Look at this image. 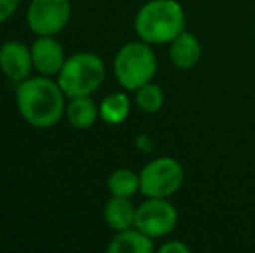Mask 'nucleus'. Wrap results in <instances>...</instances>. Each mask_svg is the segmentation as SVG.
<instances>
[{
	"instance_id": "obj_7",
	"label": "nucleus",
	"mask_w": 255,
	"mask_h": 253,
	"mask_svg": "<svg viewBox=\"0 0 255 253\" xmlns=\"http://www.w3.org/2000/svg\"><path fill=\"white\" fill-rule=\"evenodd\" d=\"M177 220L179 212L168 198H146L135 213V227L153 240L168 236L177 226Z\"/></svg>"
},
{
	"instance_id": "obj_13",
	"label": "nucleus",
	"mask_w": 255,
	"mask_h": 253,
	"mask_svg": "<svg viewBox=\"0 0 255 253\" xmlns=\"http://www.w3.org/2000/svg\"><path fill=\"white\" fill-rule=\"evenodd\" d=\"M68 123L78 130H87L98 122L99 118V106L94 102L91 95H80L71 97L66 104L64 111Z\"/></svg>"
},
{
	"instance_id": "obj_8",
	"label": "nucleus",
	"mask_w": 255,
	"mask_h": 253,
	"mask_svg": "<svg viewBox=\"0 0 255 253\" xmlns=\"http://www.w3.org/2000/svg\"><path fill=\"white\" fill-rule=\"evenodd\" d=\"M0 70L14 82H23L31 77V71L35 70L31 47L19 40L3 42L0 45Z\"/></svg>"
},
{
	"instance_id": "obj_1",
	"label": "nucleus",
	"mask_w": 255,
	"mask_h": 253,
	"mask_svg": "<svg viewBox=\"0 0 255 253\" xmlns=\"http://www.w3.org/2000/svg\"><path fill=\"white\" fill-rule=\"evenodd\" d=\"M16 106L21 118L35 128H51L66 111V95L56 78L37 75L17 82Z\"/></svg>"
},
{
	"instance_id": "obj_3",
	"label": "nucleus",
	"mask_w": 255,
	"mask_h": 253,
	"mask_svg": "<svg viewBox=\"0 0 255 253\" xmlns=\"http://www.w3.org/2000/svg\"><path fill=\"white\" fill-rule=\"evenodd\" d=\"M158 70V59L151 44L141 38L122 45L113 59V73L120 87L135 92L139 87L153 82Z\"/></svg>"
},
{
	"instance_id": "obj_5",
	"label": "nucleus",
	"mask_w": 255,
	"mask_h": 253,
	"mask_svg": "<svg viewBox=\"0 0 255 253\" xmlns=\"http://www.w3.org/2000/svg\"><path fill=\"white\" fill-rule=\"evenodd\" d=\"M139 179L146 198H170L184 184V167L172 156H158L142 167Z\"/></svg>"
},
{
	"instance_id": "obj_10",
	"label": "nucleus",
	"mask_w": 255,
	"mask_h": 253,
	"mask_svg": "<svg viewBox=\"0 0 255 253\" xmlns=\"http://www.w3.org/2000/svg\"><path fill=\"white\" fill-rule=\"evenodd\" d=\"M168 45L170 61L181 70H191L202 59V44L198 37L188 30L181 31Z\"/></svg>"
},
{
	"instance_id": "obj_12",
	"label": "nucleus",
	"mask_w": 255,
	"mask_h": 253,
	"mask_svg": "<svg viewBox=\"0 0 255 253\" xmlns=\"http://www.w3.org/2000/svg\"><path fill=\"white\" fill-rule=\"evenodd\" d=\"M135 213L137 206L132 203L130 198H120V196H111L106 201L103 210L104 222L115 233L128 229L135 226Z\"/></svg>"
},
{
	"instance_id": "obj_11",
	"label": "nucleus",
	"mask_w": 255,
	"mask_h": 253,
	"mask_svg": "<svg viewBox=\"0 0 255 253\" xmlns=\"http://www.w3.org/2000/svg\"><path fill=\"white\" fill-rule=\"evenodd\" d=\"M153 250L154 240L135 226L115 233L106 247L110 253H151Z\"/></svg>"
},
{
	"instance_id": "obj_18",
	"label": "nucleus",
	"mask_w": 255,
	"mask_h": 253,
	"mask_svg": "<svg viewBox=\"0 0 255 253\" xmlns=\"http://www.w3.org/2000/svg\"><path fill=\"white\" fill-rule=\"evenodd\" d=\"M160 253H189L191 248L181 240H172V241H165L161 247H158Z\"/></svg>"
},
{
	"instance_id": "obj_16",
	"label": "nucleus",
	"mask_w": 255,
	"mask_h": 253,
	"mask_svg": "<svg viewBox=\"0 0 255 253\" xmlns=\"http://www.w3.org/2000/svg\"><path fill=\"white\" fill-rule=\"evenodd\" d=\"M165 102V92L163 88L160 87L158 84H149L142 85L135 90V104L141 111L144 113H158L161 108H163Z\"/></svg>"
},
{
	"instance_id": "obj_15",
	"label": "nucleus",
	"mask_w": 255,
	"mask_h": 253,
	"mask_svg": "<svg viewBox=\"0 0 255 253\" xmlns=\"http://www.w3.org/2000/svg\"><path fill=\"white\" fill-rule=\"evenodd\" d=\"M106 187L111 196L132 198L137 192H141V179H139V173H135L134 170L117 169L108 177Z\"/></svg>"
},
{
	"instance_id": "obj_2",
	"label": "nucleus",
	"mask_w": 255,
	"mask_h": 253,
	"mask_svg": "<svg viewBox=\"0 0 255 253\" xmlns=\"http://www.w3.org/2000/svg\"><path fill=\"white\" fill-rule=\"evenodd\" d=\"M134 28L137 37L146 44H170L186 30L184 7L177 0H149L135 14Z\"/></svg>"
},
{
	"instance_id": "obj_6",
	"label": "nucleus",
	"mask_w": 255,
	"mask_h": 253,
	"mask_svg": "<svg viewBox=\"0 0 255 253\" xmlns=\"http://www.w3.org/2000/svg\"><path fill=\"white\" fill-rule=\"evenodd\" d=\"M70 0H31L26 10L28 28L37 37H56L70 23Z\"/></svg>"
},
{
	"instance_id": "obj_9",
	"label": "nucleus",
	"mask_w": 255,
	"mask_h": 253,
	"mask_svg": "<svg viewBox=\"0 0 255 253\" xmlns=\"http://www.w3.org/2000/svg\"><path fill=\"white\" fill-rule=\"evenodd\" d=\"M31 58H33V68L38 75L56 78L61 71L66 54L56 37H37L31 44Z\"/></svg>"
},
{
	"instance_id": "obj_4",
	"label": "nucleus",
	"mask_w": 255,
	"mask_h": 253,
	"mask_svg": "<svg viewBox=\"0 0 255 253\" xmlns=\"http://www.w3.org/2000/svg\"><path fill=\"white\" fill-rule=\"evenodd\" d=\"M106 78L104 61L94 52H75L66 58L56 80L68 99L92 95Z\"/></svg>"
},
{
	"instance_id": "obj_14",
	"label": "nucleus",
	"mask_w": 255,
	"mask_h": 253,
	"mask_svg": "<svg viewBox=\"0 0 255 253\" xmlns=\"http://www.w3.org/2000/svg\"><path fill=\"white\" fill-rule=\"evenodd\" d=\"M130 99L125 92H111L99 104V118L108 125H120L130 115Z\"/></svg>"
},
{
	"instance_id": "obj_17",
	"label": "nucleus",
	"mask_w": 255,
	"mask_h": 253,
	"mask_svg": "<svg viewBox=\"0 0 255 253\" xmlns=\"http://www.w3.org/2000/svg\"><path fill=\"white\" fill-rule=\"evenodd\" d=\"M21 0H0V23L9 21L17 12Z\"/></svg>"
}]
</instances>
